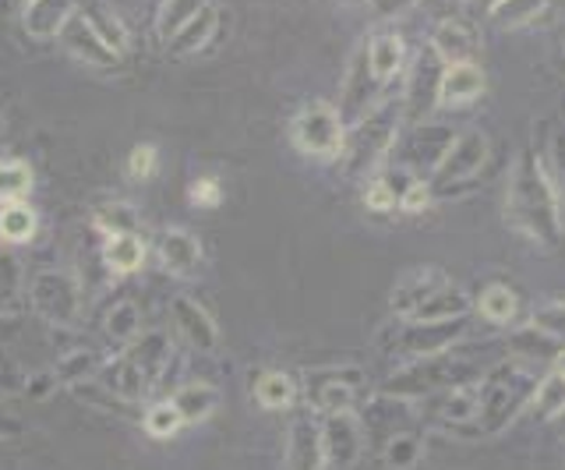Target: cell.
<instances>
[{
    "label": "cell",
    "mask_w": 565,
    "mask_h": 470,
    "mask_svg": "<svg viewBox=\"0 0 565 470\" xmlns=\"http://www.w3.org/2000/svg\"><path fill=\"white\" fill-rule=\"evenodd\" d=\"M505 220L530 245L555 248L562 237V209L552 188V178L534 152H520L509 170L505 188Z\"/></svg>",
    "instance_id": "6da1fadb"
},
{
    "label": "cell",
    "mask_w": 565,
    "mask_h": 470,
    "mask_svg": "<svg viewBox=\"0 0 565 470\" xmlns=\"http://www.w3.org/2000/svg\"><path fill=\"white\" fill-rule=\"evenodd\" d=\"M477 386H481V410H477L470 435H477V439H494V435H502L530 407L537 375L534 368H526L520 361H502V364H494Z\"/></svg>",
    "instance_id": "7a4b0ae2"
},
{
    "label": "cell",
    "mask_w": 565,
    "mask_h": 470,
    "mask_svg": "<svg viewBox=\"0 0 565 470\" xmlns=\"http://www.w3.org/2000/svg\"><path fill=\"white\" fill-rule=\"evenodd\" d=\"M393 311L403 322H449L467 316L470 298L441 269L424 266L393 287Z\"/></svg>",
    "instance_id": "3957f363"
},
{
    "label": "cell",
    "mask_w": 565,
    "mask_h": 470,
    "mask_svg": "<svg viewBox=\"0 0 565 470\" xmlns=\"http://www.w3.org/2000/svg\"><path fill=\"white\" fill-rule=\"evenodd\" d=\"M399 117H403V103L385 99L347 131V146H343L347 173L367 178V173H375L382 167V160L393 152L399 138Z\"/></svg>",
    "instance_id": "277c9868"
},
{
    "label": "cell",
    "mask_w": 565,
    "mask_h": 470,
    "mask_svg": "<svg viewBox=\"0 0 565 470\" xmlns=\"http://www.w3.org/2000/svg\"><path fill=\"white\" fill-rule=\"evenodd\" d=\"M473 364L467 357H452V354H435V357H420L411 361L406 368H399L393 378H388L385 393L403 396V399H417V396H435L441 389L463 386V382H473Z\"/></svg>",
    "instance_id": "5b68a950"
},
{
    "label": "cell",
    "mask_w": 565,
    "mask_h": 470,
    "mask_svg": "<svg viewBox=\"0 0 565 470\" xmlns=\"http://www.w3.org/2000/svg\"><path fill=\"white\" fill-rule=\"evenodd\" d=\"M290 138H294V146H297L300 156L326 163V160H335V156H343L347 125L340 120V114L329 107V103L311 99L290 120Z\"/></svg>",
    "instance_id": "8992f818"
},
{
    "label": "cell",
    "mask_w": 565,
    "mask_h": 470,
    "mask_svg": "<svg viewBox=\"0 0 565 470\" xmlns=\"http://www.w3.org/2000/svg\"><path fill=\"white\" fill-rule=\"evenodd\" d=\"M488 152H491V146H488V135H484V131L470 128V131H463V135H456V138H452V146H449V152L441 156V163L428 173L431 195H452V191H456L459 184L473 181L477 173L484 170Z\"/></svg>",
    "instance_id": "52a82bcc"
},
{
    "label": "cell",
    "mask_w": 565,
    "mask_h": 470,
    "mask_svg": "<svg viewBox=\"0 0 565 470\" xmlns=\"http://www.w3.org/2000/svg\"><path fill=\"white\" fill-rule=\"evenodd\" d=\"M463 333H467V316L449 322H403L393 333V340L385 343V351L403 361H420V357L449 354L463 340Z\"/></svg>",
    "instance_id": "ba28073f"
},
{
    "label": "cell",
    "mask_w": 565,
    "mask_h": 470,
    "mask_svg": "<svg viewBox=\"0 0 565 470\" xmlns=\"http://www.w3.org/2000/svg\"><path fill=\"white\" fill-rule=\"evenodd\" d=\"M29 301L53 325H75L82 316V287L71 273H35L29 280Z\"/></svg>",
    "instance_id": "9c48e42d"
},
{
    "label": "cell",
    "mask_w": 565,
    "mask_h": 470,
    "mask_svg": "<svg viewBox=\"0 0 565 470\" xmlns=\"http://www.w3.org/2000/svg\"><path fill=\"white\" fill-rule=\"evenodd\" d=\"M308 378V404L315 414H347L358 404V386L364 382L361 368H315Z\"/></svg>",
    "instance_id": "30bf717a"
},
{
    "label": "cell",
    "mask_w": 565,
    "mask_h": 470,
    "mask_svg": "<svg viewBox=\"0 0 565 470\" xmlns=\"http://www.w3.org/2000/svg\"><path fill=\"white\" fill-rule=\"evenodd\" d=\"M452 138L456 135L446 125H417L399 146H393L399 152V170L411 173V178H417V173H424V170L431 173L441 163V156L449 152Z\"/></svg>",
    "instance_id": "8fae6325"
},
{
    "label": "cell",
    "mask_w": 565,
    "mask_h": 470,
    "mask_svg": "<svg viewBox=\"0 0 565 470\" xmlns=\"http://www.w3.org/2000/svg\"><path fill=\"white\" fill-rule=\"evenodd\" d=\"M364 428L361 417L347 410V414H326L322 421V446H326V467L329 470H350L361 460L364 452Z\"/></svg>",
    "instance_id": "7c38bea8"
},
{
    "label": "cell",
    "mask_w": 565,
    "mask_h": 470,
    "mask_svg": "<svg viewBox=\"0 0 565 470\" xmlns=\"http://www.w3.org/2000/svg\"><path fill=\"white\" fill-rule=\"evenodd\" d=\"M379 78L371 75V67H367V50L361 46L358 54H353V61H350V72H347V78H343V96H340V120L347 128H353L358 120L367 114V110H375L379 107Z\"/></svg>",
    "instance_id": "4fadbf2b"
},
{
    "label": "cell",
    "mask_w": 565,
    "mask_h": 470,
    "mask_svg": "<svg viewBox=\"0 0 565 470\" xmlns=\"http://www.w3.org/2000/svg\"><path fill=\"white\" fill-rule=\"evenodd\" d=\"M446 64L435 57V50H420L411 75H406V93H403V114L411 120H420L431 107H438V82Z\"/></svg>",
    "instance_id": "5bb4252c"
},
{
    "label": "cell",
    "mask_w": 565,
    "mask_h": 470,
    "mask_svg": "<svg viewBox=\"0 0 565 470\" xmlns=\"http://www.w3.org/2000/svg\"><path fill=\"white\" fill-rule=\"evenodd\" d=\"M287 470H329L322 425L315 421L311 410H300L287 425Z\"/></svg>",
    "instance_id": "9a60e30c"
},
{
    "label": "cell",
    "mask_w": 565,
    "mask_h": 470,
    "mask_svg": "<svg viewBox=\"0 0 565 470\" xmlns=\"http://www.w3.org/2000/svg\"><path fill=\"white\" fill-rule=\"evenodd\" d=\"M170 319H173L177 333H181L199 354H212L220 346L216 319H212L194 298H184V293H181V298H173L170 301Z\"/></svg>",
    "instance_id": "2e32d148"
},
{
    "label": "cell",
    "mask_w": 565,
    "mask_h": 470,
    "mask_svg": "<svg viewBox=\"0 0 565 470\" xmlns=\"http://www.w3.org/2000/svg\"><path fill=\"white\" fill-rule=\"evenodd\" d=\"M406 425H411V399L393 396V393H382V396L371 399L364 417H361L364 439H375L379 446H385L399 431H411Z\"/></svg>",
    "instance_id": "e0dca14e"
},
{
    "label": "cell",
    "mask_w": 565,
    "mask_h": 470,
    "mask_svg": "<svg viewBox=\"0 0 565 470\" xmlns=\"http://www.w3.org/2000/svg\"><path fill=\"white\" fill-rule=\"evenodd\" d=\"M435 421L449 431H470L477 421V410H481V386L477 382H463V386L441 389L435 393Z\"/></svg>",
    "instance_id": "ac0fdd59"
},
{
    "label": "cell",
    "mask_w": 565,
    "mask_h": 470,
    "mask_svg": "<svg viewBox=\"0 0 565 470\" xmlns=\"http://www.w3.org/2000/svg\"><path fill=\"white\" fill-rule=\"evenodd\" d=\"M428 46L435 50V57L446 67L449 64H473V54L481 50V36H477L473 22H467V19H446V22L435 25Z\"/></svg>",
    "instance_id": "d6986e66"
},
{
    "label": "cell",
    "mask_w": 565,
    "mask_h": 470,
    "mask_svg": "<svg viewBox=\"0 0 565 470\" xmlns=\"http://www.w3.org/2000/svg\"><path fill=\"white\" fill-rule=\"evenodd\" d=\"M61 43H64V50L71 57H78V61L93 64V67H117L120 64V54H114V50L99 40V32L88 25V19L82 11L71 14L67 25L61 29Z\"/></svg>",
    "instance_id": "ffe728a7"
},
{
    "label": "cell",
    "mask_w": 565,
    "mask_h": 470,
    "mask_svg": "<svg viewBox=\"0 0 565 470\" xmlns=\"http://www.w3.org/2000/svg\"><path fill=\"white\" fill-rule=\"evenodd\" d=\"M484 93V72L477 64H449L438 82V107H470Z\"/></svg>",
    "instance_id": "44dd1931"
},
{
    "label": "cell",
    "mask_w": 565,
    "mask_h": 470,
    "mask_svg": "<svg viewBox=\"0 0 565 470\" xmlns=\"http://www.w3.org/2000/svg\"><path fill=\"white\" fill-rule=\"evenodd\" d=\"M159 263L173 276H194L202 266V241L191 231H181V226L163 231V237H159Z\"/></svg>",
    "instance_id": "7402d4cb"
},
{
    "label": "cell",
    "mask_w": 565,
    "mask_h": 470,
    "mask_svg": "<svg viewBox=\"0 0 565 470\" xmlns=\"http://www.w3.org/2000/svg\"><path fill=\"white\" fill-rule=\"evenodd\" d=\"M124 357H128L135 368L156 386L159 375L167 372V364L173 357V346H170V337L163 333V329H152V333H141L135 343L124 346Z\"/></svg>",
    "instance_id": "603a6c76"
},
{
    "label": "cell",
    "mask_w": 565,
    "mask_h": 470,
    "mask_svg": "<svg viewBox=\"0 0 565 470\" xmlns=\"http://www.w3.org/2000/svg\"><path fill=\"white\" fill-rule=\"evenodd\" d=\"M78 11V0H32L22 11V25L32 40H53L61 36L71 14Z\"/></svg>",
    "instance_id": "cb8c5ba5"
},
{
    "label": "cell",
    "mask_w": 565,
    "mask_h": 470,
    "mask_svg": "<svg viewBox=\"0 0 565 470\" xmlns=\"http://www.w3.org/2000/svg\"><path fill=\"white\" fill-rule=\"evenodd\" d=\"M170 404L177 407L184 425H202L220 410L223 393L212 386V382H184V386L170 396Z\"/></svg>",
    "instance_id": "d4e9b609"
},
{
    "label": "cell",
    "mask_w": 565,
    "mask_h": 470,
    "mask_svg": "<svg viewBox=\"0 0 565 470\" xmlns=\"http://www.w3.org/2000/svg\"><path fill=\"white\" fill-rule=\"evenodd\" d=\"M99 375H103V389H110L117 399H124V404H138V399L152 389V382L141 375L124 354L110 364H103Z\"/></svg>",
    "instance_id": "484cf974"
},
{
    "label": "cell",
    "mask_w": 565,
    "mask_h": 470,
    "mask_svg": "<svg viewBox=\"0 0 565 470\" xmlns=\"http://www.w3.org/2000/svg\"><path fill=\"white\" fill-rule=\"evenodd\" d=\"M367 50V67L371 75L379 78V85L393 82L399 72H403V61H406V46L399 36H393V32H382V36H375L371 43H364Z\"/></svg>",
    "instance_id": "4316f807"
},
{
    "label": "cell",
    "mask_w": 565,
    "mask_h": 470,
    "mask_svg": "<svg viewBox=\"0 0 565 470\" xmlns=\"http://www.w3.org/2000/svg\"><path fill=\"white\" fill-rule=\"evenodd\" d=\"M509 351H512V361H520V364H526V368H534V364L558 361L562 343L552 340V337H544L541 329L526 325V329H520V333L509 340Z\"/></svg>",
    "instance_id": "83f0119b"
},
{
    "label": "cell",
    "mask_w": 565,
    "mask_h": 470,
    "mask_svg": "<svg viewBox=\"0 0 565 470\" xmlns=\"http://www.w3.org/2000/svg\"><path fill=\"white\" fill-rule=\"evenodd\" d=\"M103 258H106V269L117 273V276L138 273L141 263H146V241H141V234H117V237H106Z\"/></svg>",
    "instance_id": "f1b7e54d"
},
{
    "label": "cell",
    "mask_w": 565,
    "mask_h": 470,
    "mask_svg": "<svg viewBox=\"0 0 565 470\" xmlns=\"http://www.w3.org/2000/svg\"><path fill=\"white\" fill-rule=\"evenodd\" d=\"M255 399L265 410H290L294 399H297V382L287 372L265 368L255 378Z\"/></svg>",
    "instance_id": "f546056e"
},
{
    "label": "cell",
    "mask_w": 565,
    "mask_h": 470,
    "mask_svg": "<svg viewBox=\"0 0 565 470\" xmlns=\"http://www.w3.org/2000/svg\"><path fill=\"white\" fill-rule=\"evenodd\" d=\"M40 231V216L29 202H11L0 205V241L4 245H25Z\"/></svg>",
    "instance_id": "4dcf8cb0"
},
{
    "label": "cell",
    "mask_w": 565,
    "mask_h": 470,
    "mask_svg": "<svg viewBox=\"0 0 565 470\" xmlns=\"http://www.w3.org/2000/svg\"><path fill=\"white\" fill-rule=\"evenodd\" d=\"M530 410H534L537 421H555L558 414H565V375L558 368L537 378L534 396H530Z\"/></svg>",
    "instance_id": "1f68e13d"
},
{
    "label": "cell",
    "mask_w": 565,
    "mask_h": 470,
    "mask_svg": "<svg viewBox=\"0 0 565 470\" xmlns=\"http://www.w3.org/2000/svg\"><path fill=\"white\" fill-rule=\"evenodd\" d=\"M477 311H481V319L491 325H509L520 311V298H516V290H509L505 284H488L481 290V298H477Z\"/></svg>",
    "instance_id": "d6a6232c"
},
{
    "label": "cell",
    "mask_w": 565,
    "mask_h": 470,
    "mask_svg": "<svg viewBox=\"0 0 565 470\" xmlns=\"http://www.w3.org/2000/svg\"><path fill=\"white\" fill-rule=\"evenodd\" d=\"M216 25H220L216 8H209V4H205V8H202L199 14H194V19L170 40L173 54H194V50L209 46V43H212V32H216Z\"/></svg>",
    "instance_id": "836d02e7"
},
{
    "label": "cell",
    "mask_w": 565,
    "mask_h": 470,
    "mask_svg": "<svg viewBox=\"0 0 565 470\" xmlns=\"http://www.w3.org/2000/svg\"><path fill=\"white\" fill-rule=\"evenodd\" d=\"M82 14L88 19V25L99 32V40L114 50V54H124V50H128V29H124V22L117 19L110 8L103 4V0H93V4H85Z\"/></svg>",
    "instance_id": "e575fe53"
},
{
    "label": "cell",
    "mask_w": 565,
    "mask_h": 470,
    "mask_svg": "<svg viewBox=\"0 0 565 470\" xmlns=\"http://www.w3.org/2000/svg\"><path fill=\"white\" fill-rule=\"evenodd\" d=\"M205 4H209V0H163V8H159V14H156V32H159V40L170 43V40L177 36V32H181Z\"/></svg>",
    "instance_id": "d590c367"
},
{
    "label": "cell",
    "mask_w": 565,
    "mask_h": 470,
    "mask_svg": "<svg viewBox=\"0 0 565 470\" xmlns=\"http://www.w3.org/2000/svg\"><path fill=\"white\" fill-rule=\"evenodd\" d=\"M141 333H146V329H141V311L135 301H120L110 308V316H106V337H110V343L128 346Z\"/></svg>",
    "instance_id": "8d00e7d4"
},
{
    "label": "cell",
    "mask_w": 565,
    "mask_h": 470,
    "mask_svg": "<svg viewBox=\"0 0 565 470\" xmlns=\"http://www.w3.org/2000/svg\"><path fill=\"white\" fill-rule=\"evenodd\" d=\"M547 8V0H499L488 19H494V25L502 29H520V25H530L541 19V11Z\"/></svg>",
    "instance_id": "74e56055"
},
{
    "label": "cell",
    "mask_w": 565,
    "mask_h": 470,
    "mask_svg": "<svg viewBox=\"0 0 565 470\" xmlns=\"http://www.w3.org/2000/svg\"><path fill=\"white\" fill-rule=\"evenodd\" d=\"M32 167L22 160H4L0 163V205L25 202L32 191Z\"/></svg>",
    "instance_id": "f35d334b"
},
{
    "label": "cell",
    "mask_w": 565,
    "mask_h": 470,
    "mask_svg": "<svg viewBox=\"0 0 565 470\" xmlns=\"http://www.w3.org/2000/svg\"><path fill=\"white\" fill-rule=\"evenodd\" d=\"M420 457H424V446L414 431H399L382 446V460L388 470H411L420 463Z\"/></svg>",
    "instance_id": "ab89813d"
},
{
    "label": "cell",
    "mask_w": 565,
    "mask_h": 470,
    "mask_svg": "<svg viewBox=\"0 0 565 470\" xmlns=\"http://www.w3.org/2000/svg\"><path fill=\"white\" fill-rule=\"evenodd\" d=\"M103 368V361L93 354V351H71L57 361V368H53V375H57V382H64V386H82V382L88 375H99Z\"/></svg>",
    "instance_id": "60d3db41"
},
{
    "label": "cell",
    "mask_w": 565,
    "mask_h": 470,
    "mask_svg": "<svg viewBox=\"0 0 565 470\" xmlns=\"http://www.w3.org/2000/svg\"><path fill=\"white\" fill-rule=\"evenodd\" d=\"M399 195L403 188H396V178L393 173H375L371 181H364V205L371 209V213H393V209H399Z\"/></svg>",
    "instance_id": "b9f144b4"
},
{
    "label": "cell",
    "mask_w": 565,
    "mask_h": 470,
    "mask_svg": "<svg viewBox=\"0 0 565 470\" xmlns=\"http://www.w3.org/2000/svg\"><path fill=\"white\" fill-rule=\"evenodd\" d=\"M141 428H146V435H152V439H173V435L184 428V421L170 399H159V404H152L141 414Z\"/></svg>",
    "instance_id": "7bdbcfd3"
},
{
    "label": "cell",
    "mask_w": 565,
    "mask_h": 470,
    "mask_svg": "<svg viewBox=\"0 0 565 470\" xmlns=\"http://www.w3.org/2000/svg\"><path fill=\"white\" fill-rule=\"evenodd\" d=\"M96 226L106 237H117V234H138V213L128 202H110L103 205L96 213Z\"/></svg>",
    "instance_id": "ee69618b"
},
{
    "label": "cell",
    "mask_w": 565,
    "mask_h": 470,
    "mask_svg": "<svg viewBox=\"0 0 565 470\" xmlns=\"http://www.w3.org/2000/svg\"><path fill=\"white\" fill-rule=\"evenodd\" d=\"M25 290V276H22V266H18V258L0 252V308H11L18 298H22Z\"/></svg>",
    "instance_id": "f6af8a7d"
},
{
    "label": "cell",
    "mask_w": 565,
    "mask_h": 470,
    "mask_svg": "<svg viewBox=\"0 0 565 470\" xmlns=\"http://www.w3.org/2000/svg\"><path fill=\"white\" fill-rule=\"evenodd\" d=\"M547 178H552L558 202H565V128H555L547 138Z\"/></svg>",
    "instance_id": "bcb514c9"
},
{
    "label": "cell",
    "mask_w": 565,
    "mask_h": 470,
    "mask_svg": "<svg viewBox=\"0 0 565 470\" xmlns=\"http://www.w3.org/2000/svg\"><path fill=\"white\" fill-rule=\"evenodd\" d=\"M530 325L541 329L544 337H552L565 346V301H552V305H541L534 316H530Z\"/></svg>",
    "instance_id": "7dc6e473"
},
{
    "label": "cell",
    "mask_w": 565,
    "mask_h": 470,
    "mask_svg": "<svg viewBox=\"0 0 565 470\" xmlns=\"http://www.w3.org/2000/svg\"><path fill=\"white\" fill-rule=\"evenodd\" d=\"M431 188H428V181H420V178H411L406 181V188H403V195H399V209L403 213H424V209L431 205Z\"/></svg>",
    "instance_id": "c3c4849f"
},
{
    "label": "cell",
    "mask_w": 565,
    "mask_h": 470,
    "mask_svg": "<svg viewBox=\"0 0 565 470\" xmlns=\"http://www.w3.org/2000/svg\"><path fill=\"white\" fill-rule=\"evenodd\" d=\"M152 170H156V146H135L128 152V178L131 181H146L152 178Z\"/></svg>",
    "instance_id": "681fc988"
},
{
    "label": "cell",
    "mask_w": 565,
    "mask_h": 470,
    "mask_svg": "<svg viewBox=\"0 0 565 470\" xmlns=\"http://www.w3.org/2000/svg\"><path fill=\"white\" fill-rule=\"evenodd\" d=\"M223 202V191H220V181L216 178H199L191 184V205L199 209H216Z\"/></svg>",
    "instance_id": "f907efd6"
},
{
    "label": "cell",
    "mask_w": 565,
    "mask_h": 470,
    "mask_svg": "<svg viewBox=\"0 0 565 470\" xmlns=\"http://www.w3.org/2000/svg\"><path fill=\"white\" fill-rule=\"evenodd\" d=\"M414 4L417 0H367V8L379 22H393V19H399V14L411 11Z\"/></svg>",
    "instance_id": "816d5d0a"
},
{
    "label": "cell",
    "mask_w": 565,
    "mask_h": 470,
    "mask_svg": "<svg viewBox=\"0 0 565 470\" xmlns=\"http://www.w3.org/2000/svg\"><path fill=\"white\" fill-rule=\"evenodd\" d=\"M50 382L57 386V375L53 372H43V375H32L29 382H25V389H29V396H35V399H43L46 393H50Z\"/></svg>",
    "instance_id": "f5cc1de1"
},
{
    "label": "cell",
    "mask_w": 565,
    "mask_h": 470,
    "mask_svg": "<svg viewBox=\"0 0 565 470\" xmlns=\"http://www.w3.org/2000/svg\"><path fill=\"white\" fill-rule=\"evenodd\" d=\"M25 431V425L18 421L14 414H8V410H0V442H8V439H18V435Z\"/></svg>",
    "instance_id": "db71d44e"
},
{
    "label": "cell",
    "mask_w": 565,
    "mask_h": 470,
    "mask_svg": "<svg viewBox=\"0 0 565 470\" xmlns=\"http://www.w3.org/2000/svg\"><path fill=\"white\" fill-rule=\"evenodd\" d=\"M470 4H473L477 11H491L494 4H499V0H470Z\"/></svg>",
    "instance_id": "11a10c76"
},
{
    "label": "cell",
    "mask_w": 565,
    "mask_h": 470,
    "mask_svg": "<svg viewBox=\"0 0 565 470\" xmlns=\"http://www.w3.org/2000/svg\"><path fill=\"white\" fill-rule=\"evenodd\" d=\"M555 368H558V372L565 375V346H562V354H558V361H555Z\"/></svg>",
    "instance_id": "9f6ffc18"
},
{
    "label": "cell",
    "mask_w": 565,
    "mask_h": 470,
    "mask_svg": "<svg viewBox=\"0 0 565 470\" xmlns=\"http://www.w3.org/2000/svg\"><path fill=\"white\" fill-rule=\"evenodd\" d=\"M11 4H14V8H18V11H25V8H29V4H32V0H11Z\"/></svg>",
    "instance_id": "6f0895ef"
},
{
    "label": "cell",
    "mask_w": 565,
    "mask_h": 470,
    "mask_svg": "<svg viewBox=\"0 0 565 470\" xmlns=\"http://www.w3.org/2000/svg\"><path fill=\"white\" fill-rule=\"evenodd\" d=\"M340 4H367V0H340Z\"/></svg>",
    "instance_id": "680465c9"
},
{
    "label": "cell",
    "mask_w": 565,
    "mask_h": 470,
    "mask_svg": "<svg viewBox=\"0 0 565 470\" xmlns=\"http://www.w3.org/2000/svg\"><path fill=\"white\" fill-rule=\"evenodd\" d=\"M0 135H4V114H0Z\"/></svg>",
    "instance_id": "91938a15"
},
{
    "label": "cell",
    "mask_w": 565,
    "mask_h": 470,
    "mask_svg": "<svg viewBox=\"0 0 565 470\" xmlns=\"http://www.w3.org/2000/svg\"><path fill=\"white\" fill-rule=\"evenodd\" d=\"M452 4H467V0H452Z\"/></svg>",
    "instance_id": "94428289"
}]
</instances>
